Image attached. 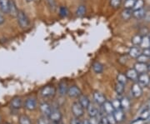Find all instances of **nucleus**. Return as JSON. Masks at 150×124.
Masks as SVG:
<instances>
[{
  "instance_id": "1",
  "label": "nucleus",
  "mask_w": 150,
  "mask_h": 124,
  "mask_svg": "<svg viewBox=\"0 0 150 124\" xmlns=\"http://www.w3.org/2000/svg\"><path fill=\"white\" fill-rule=\"evenodd\" d=\"M18 23L20 25L22 28H27L29 25V19L28 18L27 14L23 11H18V13L17 15Z\"/></svg>"
},
{
  "instance_id": "2",
  "label": "nucleus",
  "mask_w": 150,
  "mask_h": 124,
  "mask_svg": "<svg viewBox=\"0 0 150 124\" xmlns=\"http://www.w3.org/2000/svg\"><path fill=\"white\" fill-rule=\"evenodd\" d=\"M56 88L54 86L48 85L43 87L41 90V95L43 97H51L55 95Z\"/></svg>"
},
{
  "instance_id": "3",
  "label": "nucleus",
  "mask_w": 150,
  "mask_h": 124,
  "mask_svg": "<svg viewBox=\"0 0 150 124\" xmlns=\"http://www.w3.org/2000/svg\"><path fill=\"white\" fill-rule=\"evenodd\" d=\"M83 109L84 108H83L79 102L74 103L72 105V112L76 118H80L83 115Z\"/></svg>"
},
{
  "instance_id": "4",
  "label": "nucleus",
  "mask_w": 150,
  "mask_h": 124,
  "mask_svg": "<svg viewBox=\"0 0 150 124\" xmlns=\"http://www.w3.org/2000/svg\"><path fill=\"white\" fill-rule=\"evenodd\" d=\"M49 119L53 123H59L62 119V113H61L60 110L58 108H53L51 114L49 116Z\"/></svg>"
},
{
  "instance_id": "5",
  "label": "nucleus",
  "mask_w": 150,
  "mask_h": 124,
  "mask_svg": "<svg viewBox=\"0 0 150 124\" xmlns=\"http://www.w3.org/2000/svg\"><path fill=\"white\" fill-rule=\"evenodd\" d=\"M138 82L142 87H147L150 83V76L147 73L139 74L138 78Z\"/></svg>"
},
{
  "instance_id": "6",
  "label": "nucleus",
  "mask_w": 150,
  "mask_h": 124,
  "mask_svg": "<svg viewBox=\"0 0 150 124\" xmlns=\"http://www.w3.org/2000/svg\"><path fill=\"white\" fill-rule=\"evenodd\" d=\"M134 69L137 71L139 74L145 73L149 71V65H147L145 63H136L134 65Z\"/></svg>"
},
{
  "instance_id": "7",
  "label": "nucleus",
  "mask_w": 150,
  "mask_h": 124,
  "mask_svg": "<svg viewBox=\"0 0 150 124\" xmlns=\"http://www.w3.org/2000/svg\"><path fill=\"white\" fill-rule=\"evenodd\" d=\"M131 92H132V95L134 97H139L142 96L143 89H142V87L139 84V82H135L134 85L132 86Z\"/></svg>"
},
{
  "instance_id": "8",
  "label": "nucleus",
  "mask_w": 150,
  "mask_h": 124,
  "mask_svg": "<svg viewBox=\"0 0 150 124\" xmlns=\"http://www.w3.org/2000/svg\"><path fill=\"white\" fill-rule=\"evenodd\" d=\"M141 54H142L141 48L138 47V46H134V47L129 49V55L131 58H137Z\"/></svg>"
},
{
  "instance_id": "9",
  "label": "nucleus",
  "mask_w": 150,
  "mask_h": 124,
  "mask_svg": "<svg viewBox=\"0 0 150 124\" xmlns=\"http://www.w3.org/2000/svg\"><path fill=\"white\" fill-rule=\"evenodd\" d=\"M52 109L53 108H51V106L48 103H43L40 104V110L43 113V115L46 116V117L49 118L51 112H52Z\"/></svg>"
},
{
  "instance_id": "10",
  "label": "nucleus",
  "mask_w": 150,
  "mask_h": 124,
  "mask_svg": "<svg viewBox=\"0 0 150 124\" xmlns=\"http://www.w3.org/2000/svg\"><path fill=\"white\" fill-rule=\"evenodd\" d=\"M82 94L81 90L77 86H72L69 88L68 95L70 97H78Z\"/></svg>"
},
{
  "instance_id": "11",
  "label": "nucleus",
  "mask_w": 150,
  "mask_h": 124,
  "mask_svg": "<svg viewBox=\"0 0 150 124\" xmlns=\"http://www.w3.org/2000/svg\"><path fill=\"white\" fill-rule=\"evenodd\" d=\"M37 107V101L34 97H29L28 98L25 102V108H27L28 110H34Z\"/></svg>"
},
{
  "instance_id": "12",
  "label": "nucleus",
  "mask_w": 150,
  "mask_h": 124,
  "mask_svg": "<svg viewBox=\"0 0 150 124\" xmlns=\"http://www.w3.org/2000/svg\"><path fill=\"white\" fill-rule=\"evenodd\" d=\"M139 73H137V71L135 70L134 68H131L129 69L126 73V76L128 78V79L131 80V81H138V78H139Z\"/></svg>"
},
{
  "instance_id": "13",
  "label": "nucleus",
  "mask_w": 150,
  "mask_h": 124,
  "mask_svg": "<svg viewBox=\"0 0 150 124\" xmlns=\"http://www.w3.org/2000/svg\"><path fill=\"white\" fill-rule=\"evenodd\" d=\"M102 106H103V110L104 113L112 114L113 113V112L115 111V109H114V108H113V106H112V104L111 102L106 101L105 103L103 104Z\"/></svg>"
},
{
  "instance_id": "14",
  "label": "nucleus",
  "mask_w": 150,
  "mask_h": 124,
  "mask_svg": "<svg viewBox=\"0 0 150 124\" xmlns=\"http://www.w3.org/2000/svg\"><path fill=\"white\" fill-rule=\"evenodd\" d=\"M93 99L98 104H100V105H103L106 102L105 96L99 92H95L93 93Z\"/></svg>"
},
{
  "instance_id": "15",
  "label": "nucleus",
  "mask_w": 150,
  "mask_h": 124,
  "mask_svg": "<svg viewBox=\"0 0 150 124\" xmlns=\"http://www.w3.org/2000/svg\"><path fill=\"white\" fill-rule=\"evenodd\" d=\"M133 13L134 10L133 9H129V8H124L122 13H121V17L123 20L128 21L132 17H133Z\"/></svg>"
},
{
  "instance_id": "16",
  "label": "nucleus",
  "mask_w": 150,
  "mask_h": 124,
  "mask_svg": "<svg viewBox=\"0 0 150 124\" xmlns=\"http://www.w3.org/2000/svg\"><path fill=\"white\" fill-rule=\"evenodd\" d=\"M113 116L116 119L117 123H121L123 122V120L124 119V113H123V108L120 109H117L113 112Z\"/></svg>"
},
{
  "instance_id": "17",
  "label": "nucleus",
  "mask_w": 150,
  "mask_h": 124,
  "mask_svg": "<svg viewBox=\"0 0 150 124\" xmlns=\"http://www.w3.org/2000/svg\"><path fill=\"white\" fill-rule=\"evenodd\" d=\"M69 88V87H68L67 82H61L59 85V94H60V95H62V96H64V95H66V94H68Z\"/></svg>"
},
{
  "instance_id": "18",
  "label": "nucleus",
  "mask_w": 150,
  "mask_h": 124,
  "mask_svg": "<svg viewBox=\"0 0 150 124\" xmlns=\"http://www.w3.org/2000/svg\"><path fill=\"white\" fill-rule=\"evenodd\" d=\"M146 16V11H145L144 8H141V9H138V10H134L133 13V17L135 18L136 19H142Z\"/></svg>"
},
{
  "instance_id": "19",
  "label": "nucleus",
  "mask_w": 150,
  "mask_h": 124,
  "mask_svg": "<svg viewBox=\"0 0 150 124\" xmlns=\"http://www.w3.org/2000/svg\"><path fill=\"white\" fill-rule=\"evenodd\" d=\"M9 0H0V10L3 13H8L9 9Z\"/></svg>"
},
{
  "instance_id": "20",
  "label": "nucleus",
  "mask_w": 150,
  "mask_h": 124,
  "mask_svg": "<svg viewBox=\"0 0 150 124\" xmlns=\"http://www.w3.org/2000/svg\"><path fill=\"white\" fill-rule=\"evenodd\" d=\"M79 97V103L83 106V108L87 109L88 108L89 104H90V101H89L88 97L85 96V95H83V94H81Z\"/></svg>"
},
{
  "instance_id": "21",
  "label": "nucleus",
  "mask_w": 150,
  "mask_h": 124,
  "mask_svg": "<svg viewBox=\"0 0 150 124\" xmlns=\"http://www.w3.org/2000/svg\"><path fill=\"white\" fill-rule=\"evenodd\" d=\"M140 48L142 49H149L150 48V39L149 38V35H145V36H143V38H142V42H141V44H140Z\"/></svg>"
},
{
  "instance_id": "22",
  "label": "nucleus",
  "mask_w": 150,
  "mask_h": 124,
  "mask_svg": "<svg viewBox=\"0 0 150 124\" xmlns=\"http://www.w3.org/2000/svg\"><path fill=\"white\" fill-rule=\"evenodd\" d=\"M87 109H88V113L90 117H97V116H98V108H97V107L95 105L90 103L89 106H88V108H87Z\"/></svg>"
},
{
  "instance_id": "23",
  "label": "nucleus",
  "mask_w": 150,
  "mask_h": 124,
  "mask_svg": "<svg viewBox=\"0 0 150 124\" xmlns=\"http://www.w3.org/2000/svg\"><path fill=\"white\" fill-rule=\"evenodd\" d=\"M18 8H17L15 4L13 2V1H10L9 2V9H8V13L13 17H17L18 13Z\"/></svg>"
},
{
  "instance_id": "24",
  "label": "nucleus",
  "mask_w": 150,
  "mask_h": 124,
  "mask_svg": "<svg viewBox=\"0 0 150 124\" xmlns=\"http://www.w3.org/2000/svg\"><path fill=\"white\" fill-rule=\"evenodd\" d=\"M92 68L94 73H101L103 71V65L98 62H96L94 63L92 65Z\"/></svg>"
},
{
  "instance_id": "25",
  "label": "nucleus",
  "mask_w": 150,
  "mask_h": 124,
  "mask_svg": "<svg viewBox=\"0 0 150 124\" xmlns=\"http://www.w3.org/2000/svg\"><path fill=\"white\" fill-rule=\"evenodd\" d=\"M12 107L15 109H18L22 107V100L20 97H14L11 102Z\"/></svg>"
},
{
  "instance_id": "26",
  "label": "nucleus",
  "mask_w": 150,
  "mask_h": 124,
  "mask_svg": "<svg viewBox=\"0 0 150 124\" xmlns=\"http://www.w3.org/2000/svg\"><path fill=\"white\" fill-rule=\"evenodd\" d=\"M130 105H131V103L129 100V98L127 97H123L121 99V106H122V108L124 109V110H128L130 108Z\"/></svg>"
},
{
  "instance_id": "27",
  "label": "nucleus",
  "mask_w": 150,
  "mask_h": 124,
  "mask_svg": "<svg viewBox=\"0 0 150 124\" xmlns=\"http://www.w3.org/2000/svg\"><path fill=\"white\" fill-rule=\"evenodd\" d=\"M142 38H143V37H142L141 35L137 34V35H135V36H134V37L132 38L131 42L134 44V46H140L141 42H142Z\"/></svg>"
},
{
  "instance_id": "28",
  "label": "nucleus",
  "mask_w": 150,
  "mask_h": 124,
  "mask_svg": "<svg viewBox=\"0 0 150 124\" xmlns=\"http://www.w3.org/2000/svg\"><path fill=\"white\" fill-rule=\"evenodd\" d=\"M117 80H118V82L119 83H122L123 85H125L128 82V78L126 74H123V73H119L118 76H117Z\"/></svg>"
},
{
  "instance_id": "29",
  "label": "nucleus",
  "mask_w": 150,
  "mask_h": 124,
  "mask_svg": "<svg viewBox=\"0 0 150 124\" xmlns=\"http://www.w3.org/2000/svg\"><path fill=\"white\" fill-rule=\"evenodd\" d=\"M144 4H145V3L144 0H136L135 4H134V8H133V10H138V9L144 8Z\"/></svg>"
},
{
  "instance_id": "30",
  "label": "nucleus",
  "mask_w": 150,
  "mask_h": 124,
  "mask_svg": "<svg viewBox=\"0 0 150 124\" xmlns=\"http://www.w3.org/2000/svg\"><path fill=\"white\" fill-rule=\"evenodd\" d=\"M76 14L77 16L83 17L86 14V7L84 5H80L76 11Z\"/></svg>"
},
{
  "instance_id": "31",
  "label": "nucleus",
  "mask_w": 150,
  "mask_h": 124,
  "mask_svg": "<svg viewBox=\"0 0 150 124\" xmlns=\"http://www.w3.org/2000/svg\"><path fill=\"white\" fill-rule=\"evenodd\" d=\"M19 124H32L30 118L26 115H22L19 118Z\"/></svg>"
},
{
  "instance_id": "32",
  "label": "nucleus",
  "mask_w": 150,
  "mask_h": 124,
  "mask_svg": "<svg viewBox=\"0 0 150 124\" xmlns=\"http://www.w3.org/2000/svg\"><path fill=\"white\" fill-rule=\"evenodd\" d=\"M136 0H125L124 2V8H129V9H133L134 4H135Z\"/></svg>"
},
{
  "instance_id": "33",
  "label": "nucleus",
  "mask_w": 150,
  "mask_h": 124,
  "mask_svg": "<svg viewBox=\"0 0 150 124\" xmlns=\"http://www.w3.org/2000/svg\"><path fill=\"white\" fill-rule=\"evenodd\" d=\"M150 118V111L149 109H146L144 112H142V113L140 114L139 119L142 121V120H146V119L149 118Z\"/></svg>"
},
{
  "instance_id": "34",
  "label": "nucleus",
  "mask_w": 150,
  "mask_h": 124,
  "mask_svg": "<svg viewBox=\"0 0 150 124\" xmlns=\"http://www.w3.org/2000/svg\"><path fill=\"white\" fill-rule=\"evenodd\" d=\"M115 91L118 94H122L124 92V85L122 83L117 82L115 85Z\"/></svg>"
},
{
  "instance_id": "35",
  "label": "nucleus",
  "mask_w": 150,
  "mask_h": 124,
  "mask_svg": "<svg viewBox=\"0 0 150 124\" xmlns=\"http://www.w3.org/2000/svg\"><path fill=\"white\" fill-rule=\"evenodd\" d=\"M122 4V0H110V5L113 8H118Z\"/></svg>"
},
{
  "instance_id": "36",
  "label": "nucleus",
  "mask_w": 150,
  "mask_h": 124,
  "mask_svg": "<svg viewBox=\"0 0 150 124\" xmlns=\"http://www.w3.org/2000/svg\"><path fill=\"white\" fill-rule=\"evenodd\" d=\"M111 103H112V106H113V108H114L115 110L122 108V106H121V100L120 99H114V100H112Z\"/></svg>"
},
{
  "instance_id": "37",
  "label": "nucleus",
  "mask_w": 150,
  "mask_h": 124,
  "mask_svg": "<svg viewBox=\"0 0 150 124\" xmlns=\"http://www.w3.org/2000/svg\"><path fill=\"white\" fill-rule=\"evenodd\" d=\"M149 59V57H147V56H145L144 54H141L140 56H139L138 58H137V61L139 62V63H147V61Z\"/></svg>"
},
{
  "instance_id": "38",
  "label": "nucleus",
  "mask_w": 150,
  "mask_h": 124,
  "mask_svg": "<svg viewBox=\"0 0 150 124\" xmlns=\"http://www.w3.org/2000/svg\"><path fill=\"white\" fill-rule=\"evenodd\" d=\"M107 118H108V123H109V124L117 123V121H116V119H115L114 116H113V113L107 114Z\"/></svg>"
},
{
  "instance_id": "39",
  "label": "nucleus",
  "mask_w": 150,
  "mask_h": 124,
  "mask_svg": "<svg viewBox=\"0 0 150 124\" xmlns=\"http://www.w3.org/2000/svg\"><path fill=\"white\" fill-rule=\"evenodd\" d=\"M59 13H60V15L62 17H66L68 15V13H69V11H68V8H66V7H61L60 8H59Z\"/></svg>"
},
{
  "instance_id": "40",
  "label": "nucleus",
  "mask_w": 150,
  "mask_h": 124,
  "mask_svg": "<svg viewBox=\"0 0 150 124\" xmlns=\"http://www.w3.org/2000/svg\"><path fill=\"white\" fill-rule=\"evenodd\" d=\"M48 2V6L50 7V8L53 11L56 9V3H55V0H47Z\"/></svg>"
},
{
  "instance_id": "41",
  "label": "nucleus",
  "mask_w": 150,
  "mask_h": 124,
  "mask_svg": "<svg viewBox=\"0 0 150 124\" xmlns=\"http://www.w3.org/2000/svg\"><path fill=\"white\" fill-rule=\"evenodd\" d=\"M89 122L91 124H100V120L97 117H90Z\"/></svg>"
},
{
  "instance_id": "42",
  "label": "nucleus",
  "mask_w": 150,
  "mask_h": 124,
  "mask_svg": "<svg viewBox=\"0 0 150 124\" xmlns=\"http://www.w3.org/2000/svg\"><path fill=\"white\" fill-rule=\"evenodd\" d=\"M142 54H144L145 56H147V57L150 58V49H143V51H142Z\"/></svg>"
},
{
  "instance_id": "43",
  "label": "nucleus",
  "mask_w": 150,
  "mask_h": 124,
  "mask_svg": "<svg viewBox=\"0 0 150 124\" xmlns=\"http://www.w3.org/2000/svg\"><path fill=\"white\" fill-rule=\"evenodd\" d=\"M80 121L79 120L78 118H74L72 119V121H71V123H70V124H80Z\"/></svg>"
},
{
  "instance_id": "44",
  "label": "nucleus",
  "mask_w": 150,
  "mask_h": 124,
  "mask_svg": "<svg viewBox=\"0 0 150 124\" xmlns=\"http://www.w3.org/2000/svg\"><path fill=\"white\" fill-rule=\"evenodd\" d=\"M4 21H5V19H4V15L0 13V25H2L4 23Z\"/></svg>"
},
{
  "instance_id": "45",
  "label": "nucleus",
  "mask_w": 150,
  "mask_h": 124,
  "mask_svg": "<svg viewBox=\"0 0 150 124\" xmlns=\"http://www.w3.org/2000/svg\"><path fill=\"white\" fill-rule=\"evenodd\" d=\"M38 124H48V123H47V122H46L44 119L41 118L38 120Z\"/></svg>"
},
{
  "instance_id": "46",
  "label": "nucleus",
  "mask_w": 150,
  "mask_h": 124,
  "mask_svg": "<svg viewBox=\"0 0 150 124\" xmlns=\"http://www.w3.org/2000/svg\"><path fill=\"white\" fill-rule=\"evenodd\" d=\"M83 124H91L90 123V122H89V120H85L83 123Z\"/></svg>"
},
{
  "instance_id": "47",
  "label": "nucleus",
  "mask_w": 150,
  "mask_h": 124,
  "mask_svg": "<svg viewBox=\"0 0 150 124\" xmlns=\"http://www.w3.org/2000/svg\"><path fill=\"white\" fill-rule=\"evenodd\" d=\"M58 124H64V123H61V122H59V123H58Z\"/></svg>"
},
{
  "instance_id": "48",
  "label": "nucleus",
  "mask_w": 150,
  "mask_h": 124,
  "mask_svg": "<svg viewBox=\"0 0 150 124\" xmlns=\"http://www.w3.org/2000/svg\"><path fill=\"white\" fill-rule=\"evenodd\" d=\"M149 72H150V64L149 65Z\"/></svg>"
},
{
  "instance_id": "49",
  "label": "nucleus",
  "mask_w": 150,
  "mask_h": 124,
  "mask_svg": "<svg viewBox=\"0 0 150 124\" xmlns=\"http://www.w3.org/2000/svg\"><path fill=\"white\" fill-rule=\"evenodd\" d=\"M28 2H31V1H32V0H27Z\"/></svg>"
},
{
  "instance_id": "50",
  "label": "nucleus",
  "mask_w": 150,
  "mask_h": 124,
  "mask_svg": "<svg viewBox=\"0 0 150 124\" xmlns=\"http://www.w3.org/2000/svg\"><path fill=\"white\" fill-rule=\"evenodd\" d=\"M149 39H150V33H149Z\"/></svg>"
},
{
  "instance_id": "51",
  "label": "nucleus",
  "mask_w": 150,
  "mask_h": 124,
  "mask_svg": "<svg viewBox=\"0 0 150 124\" xmlns=\"http://www.w3.org/2000/svg\"><path fill=\"white\" fill-rule=\"evenodd\" d=\"M52 124H58V123H52Z\"/></svg>"
},
{
  "instance_id": "52",
  "label": "nucleus",
  "mask_w": 150,
  "mask_h": 124,
  "mask_svg": "<svg viewBox=\"0 0 150 124\" xmlns=\"http://www.w3.org/2000/svg\"><path fill=\"white\" fill-rule=\"evenodd\" d=\"M80 124H83V123H81Z\"/></svg>"
},
{
  "instance_id": "53",
  "label": "nucleus",
  "mask_w": 150,
  "mask_h": 124,
  "mask_svg": "<svg viewBox=\"0 0 150 124\" xmlns=\"http://www.w3.org/2000/svg\"><path fill=\"white\" fill-rule=\"evenodd\" d=\"M5 124H9V123H5Z\"/></svg>"
},
{
  "instance_id": "54",
  "label": "nucleus",
  "mask_w": 150,
  "mask_h": 124,
  "mask_svg": "<svg viewBox=\"0 0 150 124\" xmlns=\"http://www.w3.org/2000/svg\"><path fill=\"white\" fill-rule=\"evenodd\" d=\"M149 49H150V48H149Z\"/></svg>"
}]
</instances>
